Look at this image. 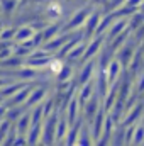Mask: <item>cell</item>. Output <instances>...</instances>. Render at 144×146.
<instances>
[{
  "label": "cell",
  "instance_id": "1",
  "mask_svg": "<svg viewBox=\"0 0 144 146\" xmlns=\"http://www.w3.org/2000/svg\"><path fill=\"white\" fill-rule=\"evenodd\" d=\"M143 110H144V106L143 104H136L134 107H129V114L126 115V119H124V126H129V124H136V121L137 119H141V115H143Z\"/></svg>",
  "mask_w": 144,
  "mask_h": 146
},
{
  "label": "cell",
  "instance_id": "8",
  "mask_svg": "<svg viewBox=\"0 0 144 146\" xmlns=\"http://www.w3.org/2000/svg\"><path fill=\"white\" fill-rule=\"evenodd\" d=\"M124 5H127V7H131V9L137 10L139 7H143V5H144V0H126V2H124Z\"/></svg>",
  "mask_w": 144,
  "mask_h": 146
},
{
  "label": "cell",
  "instance_id": "6",
  "mask_svg": "<svg viewBox=\"0 0 144 146\" xmlns=\"http://www.w3.org/2000/svg\"><path fill=\"white\" fill-rule=\"evenodd\" d=\"M108 24H112V15H105V19L98 24V27H97V33L100 34V33H104L105 29L108 27Z\"/></svg>",
  "mask_w": 144,
  "mask_h": 146
},
{
  "label": "cell",
  "instance_id": "4",
  "mask_svg": "<svg viewBox=\"0 0 144 146\" xmlns=\"http://www.w3.org/2000/svg\"><path fill=\"white\" fill-rule=\"evenodd\" d=\"M132 143H144V124H134V139Z\"/></svg>",
  "mask_w": 144,
  "mask_h": 146
},
{
  "label": "cell",
  "instance_id": "7",
  "mask_svg": "<svg viewBox=\"0 0 144 146\" xmlns=\"http://www.w3.org/2000/svg\"><path fill=\"white\" fill-rule=\"evenodd\" d=\"M137 82H136V88H137V92L139 94H143L144 92V72L137 73V78H136Z\"/></svg>",
  "mask_w": 144,
  "mask_h": 146
},
{
  "label": "cell",
  "instance_id": "5",
  "mask_svg": "<svg viewBox=\"0 0 144 146\" xmlns=\"http://www.w3.org/2000/svg\"><path fill=\"white\" fill-rule=\"evenodd\" d=\"M100 44H102V37H98V39H93V41H92V46H90V48L87 49V56H85V58H88V56L95 54V53L98 51Z\"/></svg>",
  "mask_w": 144,
  "mask_h": 146
},
{
  "label": "cell",
  "instance_id": "2",
  "mask_svg": "<svg viewBox=\"0 0 144 146\" xmlns=\"http://www.w3.org/2000/svg\"><path fill=\"white\" fill-rule=\"evenodd\" d=\"M129 26V19H119L115 24H114V27L112 29H108V33H107V36L112 39V37H115V36H119L126 27Z\"/></svg>",
  "mask_w": 144,
  "mask_h": 146
},
{
  "label": "cell",
  "instance_id": "3",
  "mask_svg": "<svg viewBox=\"0 0 144 146\" xmlns=\"http://www.w3.org/2000/svg\"><path fill=\"white\" fill-rule=\"evenodd\" d=\"M108 66H110V68H108V80L107 82H108V85H110V83H114V82L117 80V76L120 75V72H122V65L115 60V61H112V65L108 63Z\"/></svg>",
  "mask_w": 144,
  "mask_h": 146
}]
</instances>
